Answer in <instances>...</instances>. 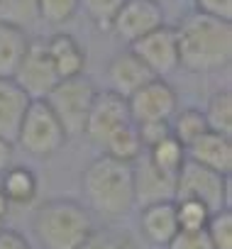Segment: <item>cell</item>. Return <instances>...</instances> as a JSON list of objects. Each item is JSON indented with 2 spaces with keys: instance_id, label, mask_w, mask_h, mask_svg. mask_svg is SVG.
Wrapping results in <instances>:
<instances>
[{
  "instance_id": "26",
  "label": "cell",
  "mask_w": 232,
  "mask_h": 249,
  "mask_svg": "<svg viewBox=\"0 0 232 249\" xmlns=\"http://www.w3.org/2000/svg\"><path fill=\"white\" fill-rule=\"evenodd\" d=\"M174 208H176L178 230H205V225L213 215L200 200H193V198L174 200Z\"/></svg>"
},
{
  "instance_id": "33",
  "label": "cell",
  "mask_w": 232,
  "mask_h": 249,
  "mask_svg": "<svg viewBox=\"0 0 232 249\" xmlns=\"http://www.w3.org/2000/svg\"><path fill=\"white\" fill-rule=\"evenodd\" d=\"M0 249H32V247L18 230H10L3 225L0 227Z\"/></svg>"
},
{
  "instance_id": "10",
  "label": "cell",
  "mask_w": 232,
  "mask_h": 249,
  "mask_svg": "<svg viewBox=\"0 0 232 249\" xmlns=\"http://www.w3.org/2000/svg\"><path fill=\"white\" fill-rule=\"evenodd\" d=\"M157 78H166L178 69V42L171 25H161L127 47Z\"/></svg>"
},
{
  "instance_id": "13",
  "label": "cell",
  "mask_w": 232,
  "mask_h": 249,
  "mask_svg": "<svg viewBox=\"0 0 232 249\" xmlns=\"http://www.w3.org/2000/svg\"><path fill=\"white\" fill-rule=\"evenodd\" d=\"M107 81H110V88L112 93H118L123 98H130L135 90H140L147 81L157 78L130 49L120 52V54H115L107 64Z\"/></svg>"
},
{
  "instance_id": "9",
  "label": "cell",
  "mask_w": 232,
  "mask_h": 249,
  "mask_svg": "<svg viewBox=\"0 0 232 249\" xmlns=\"http://www.w3.org/2000/svg\"><path fill=\"white\" fill-rule=\"evenodd\" d=\"M13 81L32 98V100H44L49 95V90L61 81L49 54H47V44L44 39H30L27 52L13 76Z\"/></svg>"
},
{
  "instance_id": "25",
  "label": "cell",
  "mask_w": 232,
  "mask_h": 249,
  "mask_svg": "<svg viewBox=\"0 0 232 249\" xmlns=\"http://www.w3.org/2000/svg\"><path fill=\"white\" fill-rule=\"evenodd\" d=\"M39 20L37 0H0V22L27 30Z\"/></svg>"
},
{
  "instance_id": "7",
  "label": "cell",
  "mask_w": 232,
  "mask_h": 249,
  "mask_svg": "<svg viewBox=\"0 0 232 249\" xmlns=\"http://www.w3.org/2000/svg\"><path fill=\"white\" fill-rule=\"evenodd\" d=\"M132 124L130 117V107H127V98L112 93V90H98L93 98V105L88 110V120L83 127V137L100 147L115 135L120 132L123 127Z\"/></svg>"
},
{
  "instance_id": "19",
  "label": "cell",
  "mask_w": 232,
  "mask_h": 249,
  "mask_svg": "<svg viewBox=\"0 0 232 249\" xmlns=\"http://www.w3.org/2000/svg\"><path fill=\"white\" fill-rule=\"evenodd\" d=\"M30 37L27 30L18 25L0 22V78H13L25 52H27Z\"/></svg>"
},
{
  "instance_id": "15",
  "label": "cell",
  "mask_w": 232,
  "mask_h": 249,
  "mask_svg": "<svg viewBox=\"0 0 232 249\" xmlns=\"http://www.w3.org/2000/svg\"><path fill=\"white\" fill-rule=\"evenodd\" d=\"M30 100L32 98L13 78H0V137L3 140L15 144Z\"/></svg>"
},
{
  "instance_id": "1",
  "label": "cell",
  "mask_w": 232,
  "mask_h": 249,
  "mask_svg": "<svg viewBox=\"0 0 232 249\" xmlns=\"http://www.w3.org/2000/svg\"><path fill=\"white\" fill-rule=\"evenodd\" d=\"M176 30L178 66L191 73H215L232 61V22L191 13Z\"/></svg>"
},
{
  "instance_id": "18",
  "label": "cell",
  "mask_w": 232,
  "mask_h": 249,
  "mask_svg": "<svg viewBox=\"0 0 232 249\" xmlns=\"http://www.w3.org/2000/svg\"><path fill=\"white\" fill-rule=\"evenodd\" d=\"M0 191L8 198L10 205H27L37 198L39 181L37 174L27 166H10L0 174Z\"/></svg>"
},
{
  "instance_id": "32",
  "label": "cell",
  "mask_w": 232,
  "mask_h": 249,
  "mask_svg": "<svg viewBox=\"0 0 232 249\" xmlns=\"http://www.w3.org/2000/svg\"><path fill=\"white\" fill-rule=\"evenodd\" d=\"M196 10L232 22V0H196Z\"/></svg>"
},
{
  "instance_id": "14",
  "label": "cell",
  "mask_w": 232,
  "mask_h": 249,
  "mask_svg": "<svg viewBox=\"0 0 232 249\" xmlns=\"http://www.w3.org/2000/svg\"><path fill=\"white\" fill-rule=\"evenodd\" d=\"M186 159L205 169H213L222 176H230L232 174V137L208 130L186 147Z\"/></svg>"
},
{
  "instance_id": "17",
  "label": "cell",
  "mask_w": 232,
  "mask_h": 249,
  "mask_svg": "<svg viewBox=\"0 0 232 249\" xmlns=\"http://www.w3.org/2000/svg\"><path fill=\"white\" fill-rule=\"evenodd\" d=\"M44 44H47V54H49L59 78H71V76H81L83 73V69H86V49L78 44L76 37H71L66 32H56Z\"/></svg>"
},
{
  "instance_id": "30",
  "label": "cell",
  "mask_w": 232,
  "mask_h": 249,
  "mask_svg": "<svg viewBox=\"0 0 232 249\" xmlns=\"http://www.w3.org/2000/svg\"><path fill=\"white\" fill-rule=\"evenodd\" d=\"M166 249H213L205 230H178Z\"/></svg>"
},
{
  "instance_id": "5",
  "label": "cell",
  "mask_w": 232,
  "mask_h": 249,
  "mask_svg": "<svg viewBox=\"0 0 232 249\" xmlns=\"http://www.w3.org/2000/svg\"><path fill=\"white\" fill-rule=\"evenodd\" d=\"M181 198L200 200L210 213L232 210V181L230 176H222L213 169H205L186 159L176 176V193H174V200Z\"/></svg>"
},
{
  "instance_id": "2",
  "label": "cell",
  "mask_w": 232,
  "mask_h": 249,
  "mask_svg": "<svg viewBox=\"0 0 232 249\" xmlns=\"http://www.w3.org/2000/svg\"><path fill=\"white\" fill-rule=\"evenodd\" d=\"M81 193L90 215L118 222L135 208L132 164L107 154L93 159L81 174Z\"/></svg>"
},
{
  "instance_id": "29",
  "label": "cell",
  "mask_w": 232,
  "mask_h": 249,
  "mask_svg": "<svg viewBox=\"0 0 232 249\" xmlns=\"http://www.w3.org/2000/svg\"><path fill=\"white\" fill-rule=\"evenodd\" d=\"M123 3L125 0H78V8H83V13L95 22L98 30H110V22Z\"/></svg>"
},
{
  "instance_id": "31",
  "label": "cell",
  "mask_w": 232,
  "mask_h": 249,
  "mask_svg": "<svg viewBox=\"0 0 232 249\" xmlns=\"http://www.w3.org/2000/svg\"><path fill=\"white\" fill-rule=\"evenodd\" d=\"M137 135H140V142L147 152V149H152L154 144H159L161 140H166L171 135V124H169V120L142 122V124H137Z\"/></svg>"
},
{
  "instance_id": "12",
  "label": "cell",
  "mask_w": 232,
  "mask_h": 249,
  "mask_svg": "<svg viewBox=\"0 0 232 249\" xmlns=\"http://www.w3.org/2000/svg\"><path fill=\"white\" fill-rule=\"evenodd\" d=\"M132 186H135V205L140 208L174 200V193H176V178L159 171L149 161L147 152H142L132 161Z\"/></svg>"
},
{
  "instance_id": "6",
  "label": "cell",
  "mask_w": 232,
  "mask_h": 249,
  "mask_svg": "<svg viewBox=\"0 0 232 249\" xmlns=\"http://www.w3.org/2000/svg\"><path fill=\"white\" fill-rule=\"evenodd\" d=\"M15 142L27 154L47 159V157H54L69 142V137L61 127V122L56 120V115L44 100H30Z\"/></svg>"
},
{
  "instance_id": "24",
  "label": "cell",
  "mask_w": 232,
  "mask_h": 249,
  "mask_svg": "<svg viewBox=\"0 0 232 249\" xmlns=\"http://www.w3.org/2000/svg\"><path fill=\"white\" fill-rule=\"evenodd\" d=\"M81 249H140L135 237L115 225H105V227H93V232L88 234V239L81 244Z\"/></svg>"
},
{
  "instance_id": "3",
  "label": "cell",
  "mask_w": 232,
  "mask_h": 249,
  "mask_svg": "<svg viewBox=\"0 0 232 249\" xmlns=\"http://www.w3.org/2000/svg\"><path fill=\"white\" fill-rule=\"evenodd\" d=\"M93 227L88 208L71 198L47 200L32 215V237L39 249H81Z\"/></svg>"
},
{
  "instance_id": "20",
  "label": "cell",
  "mask_w": 232,
  "mask_h": 249,
  "mask_svg": "<svg viewBox=\"0 0 232 249\" xmlns=\"http://www.w3.org/2000/svg\"><path fill=\"white\" fill-rule=\"evenodd\" d=\"M203 115H205V122H208L210 132L232 137V93L227 88L210 95L208 107L203 110Z\"/></svg>"
},
{
  "instance_id": "34",
  "label": "cell",
  "mask_w": 232,
  "mask_h": 249,
  "mask_svg": "<svg viewBox=\"0 0 232 249\" xmlns=\"http://www.w3.org/2000/svg\"><path fill=\"white\" fill-rule=\"evenodd\" d=\"M13 166V142L0 137V174Z\"/></svg>"
},
{
  "instance_id": "27",
  "label": "cell",
  "mask_w": 232,
  "mask_h": 249,
  "mask_svg": "<svg viewBox=\"0 0 232 249\" xmlns=\"http://www.w3.org/2000/svg\"><path fill=\"white\" fill-rule=\"evenodd\" d=\"M213 249H232V210H217L205 225Z\"/></svg>"
},
{
  "instance_id": "23",
  "label": "cell",
  "mask_w": 232,
  "mask_h": 249,
  "mask_svg": "<svg viewBox=\"0 0 232 249\" xmlns=\"http://www.w3.org/2000/svg\"><path fill=\"white\" fill-rule=\"evenodd\" d=\"M144 152L142 142H140V135H137V124H127L120 132H115L105 144H103V154L112 157V159H120V161H127L132 164L140 154Z\"/></svg>"
},
{
  "instance_id": "11",
  "label": "cell",
  "mask_w": 232,
  "mask_h": 249,
  "mask_svg": "<svg viewBox=\"0 0 232 249\" xmlns=\"http://www.w3.org/2000/svg\"><path fill=\"white\" fill-rule=\"evenodd\" d=\"M127 107L135 124L171 120L174 112L178 110V95L166 78H152L127 98Z\"/></svg>"
},
{
  "instance_id": "35",
  "label": "cell",
  "mask_w": 232,
  "mask_h": 249,
  "mask_svg": "<svg viewBox=\"0 0 232 249\" xmlns=\"http://www.w3.org/2000/svg\"><path fill=\"white\" fill-rule=\"evenodd\" d=\"M8 210H10V203H8V198L3 196V191H0V222H5Z\"/></svg>"
},
{
  "instance_id": "36",
  "label": "cell",
  "mask_w": 232,
  "mask_h": 249,
  "mask_svg": "<svg viewBox=\"0 0 232 249\" xmlns=\"http://www.w3.org/2000/svg\"><path fill=\"white\" fill-rule=\"evenodd\" d=\"M157 3H166V0H157Z\"/></svg>"
},
{
  "instance_id": "4",
  "label": "cell",
  "mask_w": 232,
  "mask_h": 249,
  "mask_svg": "<svg viewBox=\"0 0 232 249\" xmlns=\"http://www.w3.org/2000/svg\"><path fill=\"white\" fill-rule=\"evenodd\" d=\"M95 93H98L95 83L86 73H81V76L61 78L49 90V95L44 98V103L52 107V112L61 122V127H64L69 140L83 135L86 120H88V110L93 105Z\"/></svg>"
},
{
  "instance_id": "28",
  "label": "cell",
  "mask_w": 232,
  "mask_h": 249,
  "mask_svg": "<svg viewBox=\"0 0 232 249\" xmlns=\"http://www.w3.org/2000/svg\"><path fill=\"white\" fill-rule=\"evenodd\" d=\"M37 8L39 20L47 25H64L81 10L78 0H37Z\"/></svg>"
},
{
  "instance_id": "37",
  "label": "cell",
  "mask_w": 232,
  "mask_h": 249,
  "mask_svg": "<svg viewBox=\"0 0 232 249\" xmlns=\"http://www.w3.org/2000/svg\"><path fill=\"white\" fill-rule=\"evenodd\" d=\"M3 225H5V222H0V227H3Z\"/></svg>"
},
{
  "instance_id": "21",
  "label": "cell",
  "mask_w": 232,
  "mask_h": 249,
  "mask_svg": "<svg viewBox=\"0 0 232 249\" xmlns=\"http://www.w3.org/2000/svg\"><path fill=\"white\" fill-rule=\"evenodd\" d=\"M147 157H149V161L159 171H164L166 176H174L176 178L178 171H181V166H183V161H186V147L169 135L166 140H161L159 144H154L152 149H147Z\"/></svg>"
},
{
  "instance_id": "16",
  "label": "cell",
  "mask_w": 232,
  "mask_h": 249,
  "mask_svg": "<svg viewBox=\"0 0 232 249\" xmlns=\"http://www.w3.org/2000/svg\"><path fill=\"white\" fill-rule=\"evenodd\" d=\"M140 232L147 242H152L157 247H166L171 242V237L178 232L174 200L152 203V205L140 208Z\"/></svg>"
},
{
  "instance_id": "8",
  "label": "cell",
  "mask_w": 232,
  "mask_h": 249,
  "mask_svg": "<svg viewBox=\"0 0 232 249\" xmlns=\"http://www.w3.org/2000/svg\"><path fill=\"white\" fill-rule=\"evenodd\" d=\"M161 25H166L161 3H157V0H125L110 22V32L130 47Z\"/></svg>"
},
{
  "instance_id": "22",
  "label": "cell",
  "mask_w": 232,
  "mask_h": 249,
  "mask_svg": "<svg viewBox=\"0 0 232 249\" xmlns=\"http://www.w3.org/2000/svg\"><path fill=\"white\" fill-rule=\"evenodd\" d=\"M171 124V137L178 140L183 147H188L193 140H198L203 132H208V122L205 115L196 107H186V110H176L174 117L169 120Z\"/></svg>"
}]
</instances>
